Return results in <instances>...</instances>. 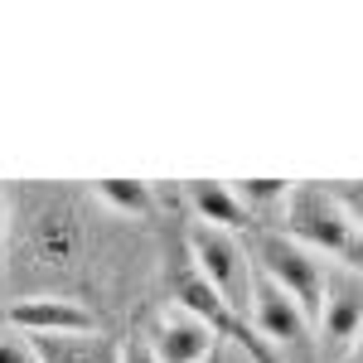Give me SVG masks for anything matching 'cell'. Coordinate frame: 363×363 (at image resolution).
Instances as JSON below:
<instances>
[{"label":"cell","instance_id":"obj_15","mask_svg":"<svg viewBox=\"0 0 363 363\" xmlns=\"http://www.w3.org/2000/svg\"><path fill=\"white\" fill-rule=\"evenodd\" d=\"M335 194H339V203L349 208V218H354L359 233H363V179H344V184H335Z\"/></svg>","mask_w":363,"mask_h":363},{"label":"cell","instance_id":"obj_3","mask_svg":"<svg viewBox=\"0 0 363 363\" xmlns=\"http://www.w3.org/2000/svg\"><path fill=\"white\" fill-rule=\"evenodd\" d=\"M247 252H252V262H257V272L272 281V286H281V291L320 325L325 286H330V262L315 257L310 247H301V242H296L291 233H281V228H257V233H247Z\"/></svg>","mask_w":363,"mask_h":363},{"label":"cell","instance_id":"obj_1","mask_svg":"<svg viewBox=\"0 0 363 363\" xmlns=\"http://www.w3.org/2000/svg\"><path fill=\"white\" fill-rule=\"evenodd\" d=\"M87 257V218L73 189L20 184L10 189V286L63 281Z\"/></svg>","mask_w":363,"mask_h":363},{"label":"cell","instance_id":"obj_10","mask_svg":"<svg viewBox=\"0 0 363 363\" xmlns=\"http://www.w3.org/2000/svg\"><path fill=\"white\" fill-rule=\"evenodd\" d=\"M39 363H121V344L92 330V335H29Z\"/></svg>","mask_w":363,"mask_h":363},{"label":"cell","instance_id":"obj_11","mask_svg":"<svg viewBox=\"0 0 363 363\" xmlns=\"http://www.w3.org/2000/svg\"><path fill=\"white\" fill-rule=\"evenodd\" d=\"M291 189H296V184H286V179H238V184H233L238 203L252 213V223H257V228L267 223V218H286Z\"/></svg>","mask_w":363,"mask_h":363},{"label":"cell","instance_id":"obj_9","mask_svg":"<svg viewBox=\"0 0 363 363\" xmlns=\"http://www.w3.org/2000/svg\"><path fill=\"white\" fill-rule=\"evenodd\" d=\"M184 199H189V208H194V223L223 228V233H238V238H242V233H257L252 213L238 203L233 184H223V179H189Z\"/></svg>","mask_w":363,"mask_h":363},{"label":"cell","instance_id":"obj_16","mask_svg":"<svg viewBox=\"0 0 363 363\" xmlns=\"http://www.w3.org/2000/svg\"><path fill=\"white\" fill-rule=\"evenodd\" d=\"M121 363H160V359H155L150 339H126L121 344Z\"/></svg>","mask_w":363,"mask_h":363},{"label":"cell","instance_id":"obj_8","mask_svg":"<svg viewBox=\"0 0 363 363\" xmlns=\"http://www.w3.org/2000/svg\"><path fill=\"white\" fill-rule=\"evenodd\" d=\"M145 339H150V349H155L160 363H203L218 344H223L208 320H199L194 310H184V306L160 310V320L150 325Z\"/></svg>","mask_w":363,"mask_h":363},{"label":"cell","instance_id":"obj_14","mask_svg":"<svg viewBox=\"0 0 363 363\" xmlns=\"http://www.w3.org/2000/svg\"><path fill=\"white\" fill-rule=\"evenodd\" d=\"M10 291V189L0 184V301Z\"/></svg>","mask_w":363,"mask_h":363},{"label":"cell","instance_id":"obj_6","mask_svg":"<svg viewBox=\"0 0 363 363\" xmlns=\"http://www.w3.org/2000/svg\"><path fill=\"white\" fill-rule=\"evenodd\" d=\"M5 320L15 330H25V335H92L97 330V315L87 306H78L73 296H58V291L20 296L5 310Z\"/></svg>","mask_w":363,"mask_h":363},{"label":"cell","instance_id":"obj_19","mask_svg":"<svg viewBox=\"0 0 363 363\" xmlns=\"http://www.w3.org/2000/svg\"><path fill=\"white\" fill-rule=\"evenodd\" d=\"M233 363H242V359H238V354H233ZM247 363H252V359H247Z\"/></svg>","mask_w":363,"mask_h":363},{"label":"cell","instance_id":"obj_12","mask_svg":"<svg viewBox=\"0 0 363 363\" xmlns=\"http://www.w3.org/2000/svg\"><path fill=\"white\" fill-rule=\"evenodd\" d=\"M97 199L102 203H112L116 213H136L145 218L150 213V184H140V179H97Z\"/></svg>","mask_w":363,"mask_h":363},{"label":"cell","instance_id":"obj_18","mask_svg":"<svg viewBox=\"0 0 363 363\" xmlns=\"http://www.w3.org/2000/svg\"><path fill=\"white\" fill-rule=\"evenodd\" d=\"M349 363H363V339L354 344V349H349Z\"/></svg>","mask_w":363,"mask_h":363},{"label":"cell","instance_id":"obj_5","mask_svg":"<svg viewBox=\"0 0 363 363\" xmlns=\"http://www.w3.org/2000/svg\"><path fill=\"white\" fill-rule=\"evenodd\" d=\"M252 330L262 335V344H267L281 363H320L315 320H310L281 286H272L262 272H257V291H252Z\"/></svg>","mask_w":363,"mask_h":363},{"label":"cell","instance_id":"obj_4","mask_svg":"<svg viewBox=\"0 0 363 363\" xmlns=\"http://www.w3.org/2000/svg\"><path fill=\"white\" fill-rule=\"evenodd\" d=\"M189 262L194 272L223 301L233 315L252 320V291H257V262H252L247 242L238 233H223V228H203L194 223L189 228Z\"/></svg>","mask_w":363,"mask_h":363},{"label":"cell","instance_id":"obj_7","mask_svg":"<svg viewBox=\"0 0 363 363\" xmlns=\"http://www.w3.org/2000/svg\"><path fill=\"white\" fill-rule=\"evenodd\" d=\"M363 339V277L359 272H330L325 310H320V349L349 354Z\"/></svg>","mask_w":363,"mask_h":363},{"label":"cell","instance_id":"obj_13","mask_svg":"<svg viewBox=\"0 0 363 363\" xmlns=\"http://www.w3.org/2000/svg\"><path fill=\"white\" fill-rule=\"evenodd\" d=\"M0 363H39V349L25 330H15L10 320H0Z\"/></svg>","mask_w":363,"mask_h":363},{"label":"cell","instance_id":"obj_2","mask_svg":"<svg viewBox=\"0 0 363 363\" xmlns=\"http://www.w3.org/2000/svg\"><path fill=\"white\" fill-rule=\"evenodd\" d=\"M281 233H291L315 257H330L344 272H359L363 277V233L349 218V208L339 203L335 189H325V184H296L291 203H286V218H281Z\"/></svg>","mask_w":363,"mask_h":363},{"label":"cell","instance_id":"obj_17","mask_svg":"<svg viewBox=\"0 0 363 363\" xmlns=\"http://www.w3.org/2000/svg\"><path fill=\"white\" fill-rule=\"evenodd\" d=\"M203 363H233V354H228L223 344H218V349H213V354H208V359H203Z\"/></svg>","mask_w":363,"mask_h":363}]
</instances>
